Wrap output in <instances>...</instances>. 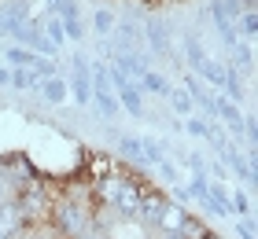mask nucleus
<instances>
[{"mask_svg": "<svg viewBox=\"0 0 258 239\" xmlns=\"http://www.w3.org/2000/svg\"><path fill=\"white\" fill-rule=\"evenodd\" d=\"M114 33V48L118 52H137V48H144V33H140L137 22H122L118 30H111Z\"/></svg>", "mask_w": 258, "mask_h": 239, "instance_id": "1", "label": "nucleus"}, {"mask_svg": "<svg viewBox=\"0 0 258 239\" xmlns=\"http://www.w3.org/2000/svg\"><path fill=\"white\" fill-rule=\"evenodd\" d=\"M111 66H118L122 74L133 77V81H140V77H144V70H148V63H144V55H140V52H118Z\"/></svg>", "mask_w": 258, "mask_h": 239, "instance_id": "2", "label": "nucleus"}, {"mask_svg": "<svg viewBox=\"0 0 258 239\" xmlns=\"http://www.w3.org/2000/svg\"><path fill=\"white\" fill-rule=\"evenodd\" d=\"M140 33H144V44L151 48V52H159V55L170 52V37H166V26H162V22H148Z\"/></svg>", "mask_w": 258, "mask_h": 239, "instance_id": "3", "label": "nucleus"}, {"mask_svg": "<svg viewBox=\"0 0 258 239\" xmlns=\"http://www.w3.org/2000/svg\"><path fill=\"white\" fill-rule=\"evenodd\" d=\"M37 92H41L48 103H63V100H67V81L52 74V77H44L41 85H37Z\"/></svg>", "mask_w": 258, "mask_h": 239, "instance_id": "4", "label": "nucleus"}, {"mask_svg": "<svg viewBox=\"0 0 258 239\" xmlns=\"http://www.w3.org/2000/svg\"><path fill=\"white\" fill-rule=\"evenodd\" d=\"M159 224H162V228H170V232H181L184 224H188V217H184V210H181V206H166V202H162V210H159Z\"/></svg>", "mask_w": 258, "mask_h": 239, "instance_id": "5", "label": "nucleus"}, {"mask_svg": "<svg viewBox=\"0 0 258 239\" xmlns=\"http://www.w3.org/2000/svg\"><path fill=\"white\" fill-rule=\"evenodd\" d=\"M81 224H85V213H81V206H59V228L63 232H81Z\"/></svg>", "mask_w": 258, "mask_h": 239, "instance_id": "6", "label": "nucleus"}, {"mask_svg": "<svg viewBox=\"0 0 258 239\" xmlns=\"http://www.w3.org/2000/svg\"><path fill=\"white\" fill-rule=\"evenodd\" d=\"M41 74H37V70H30V66H15V74H11V85H15V89H22V92H37V85H41Z\"/></svg>", "mask_w": 258, "mask_h": 239, "instance_id": "7", "label": "nucleus"}, {"mask_svg": "<svg viewBox=\"0 0 258 239\" xmlns=\"http://www.w3.org/2000/svg\"><path fill=\"white\" fill-rule=\"evenodd\" d=\"M199 74H203V81H210L214 89H225V77H229V70H225V66H218L214 59H203Z\"/></svg>", "mask_w": 258, "mask_h": 239, "instance_id": "8", "label": "nucleus"}, {"mask_svg": "<svg viewBox=\"0 0 258 239\" xmlns=\"http://www.w3.org/2000/svg\"><path fill=\"white\" fill-rule=\"evenodd\" d=\"M140 89H148L151 96H166V92H170V81L148 66V70H144V77H140Z\"/></svg>", "mask_w": 258, "mask_h": 239, "instance_id": "9", "label": "nucleus"}, {"mask_svg": "<svg viewBox=\"0 0 258 239\" xmlns=\"http://www.w3.org/2000/svg\"><path fill=\"white\" fill-rule=\"evenodd\" d=\"M44 37H48V41L55 44V52H59V44L67 41V33H63V19H59V15H48V19H44Z\"/></svg>", "mask_w": 258, "mask_h": 239, "instance_id": "10", "label": "nucleus"}, {"mask_svg": "<svg viewBox=\"0 0 258 239\" xmlns=\"http://www.w3.org/2000/svg\"><path fill=\"white\" fill-rule=\"evenodd\" d=\"M166 100L173 103V111H177V114H188V111H192V96L184 92V89H170Z\"/></svg>", "mask_w": 258, "mask_h": 239, "instance_id": "11", "label": "nucleus"}, {"mask_svg": "<svg viewBox=\"0 0 258 239\" xmlns=\"http://www.w3.org/2000/svg\"><path fill=\"white\" fill-rule=\"evenodd\" d=\"M92 100L100 103V111L107 114V118H114V111H118V103H114V96H111V89H92Z\"/></svg>", "mask_w": 258, "mask_h": 239, "instance_id": "12", "label": "nucleus"}, {"mask_svg": "<svg viewBox=\"0 0 258 239\" xmlns=\"http://www.w3.org/2000/svg\"><path fill=\"white\" fill-rule=\"evenodd\" d=\"M184 55H188V63L199 70L203 66V59H207V52H203V44H199L196 37H184Z\"/></svg>", "mask_w": 258, "mask_h": 239, "instance_id": "13", "label": "nucleus"}, {"mask_svg": "<svg viewBox=\"0 0 258 239\" xmlns=\"http://www.w3.org/2000/svg\"><path fill=\"white\" fill-rule=\"evenodd\" d=\"M229 206H232V213H240V217H251V199L243 195V191H236V195L229 199Z\"/></svg>", "mask_w": 258, "mask_h": 239, "instance_id": "14", "label": "nucleus"}, {"mask_svg": "<svg viewBox=\"0 0 258 239\" xmlns=\"http://www.w3.org/2000/svg\"><path fill=\"white\" fill-rule=\"evenodd\" d=\"M63 33H67L70 41H81V37H85V30H81V19H78V15L63 19Z\"/></svg>", "mask_w": 258, "mask_h": 239, "instance_id": "15", "label": "nucleus"}, {"mask_svg": "<svg viewBox=\"0 0 258 239\" xmlns=\"http://www.w3.org/2000/svg\"><path fill=\"white\" fill-rule=\"evenodd\" d=\"M111 30H114V15H111V11H96V33L107 37Z\"/></svg>", "mask_w": 258, "mask_h": 239, "instance_id": "16", "label": "nucleus"}, {"mask_svg": "<svg viewBox=\"0 0 258 239\" xmlns=\"http://www.w3.org/2000/svg\"><path fill=\"white\" fill-rule=\"evenodd\" d=\"M240 30H243V37H254V30H258V19H254V11H251V8L243 11V19H240Z\"/></svg>", "mask_w": 258, "mask_h": 239, "instance_id": "17", "label": "nucleus"}, {"mask_svg": "<svg viewBox=\"0 0 258 239\" xmlns=\"http://www.w3.org/2000/svg\"><path fill=\"white\" fill-rule=\"evenodd\" d=\"M236 235H240V239H254V228H251V221H240V224H236Z\"/></svg>", "mask_w": 258, "mask_h": 239, "instance_id": "18", "label": "nucleus"}, {"mask_svg": "<svg viewBox=\"0 0 258 239\" xmlns=\"http://www.w3.org/2000/svg\"><path fill=\"white\" fill-rule=\"evenodd\" d=\"M8 81H11V74H8V70H0V85H8Z\"/></svg>", "mask_w": 258, "mask_h": 239, "instance_id": "19", "label": "nucleus"}, {"mask_svg": "<svg viewBox=\"0 0 258 239\" xmlns=\"http://www.w3.org/2000/svg\"><path fill=\"white\" fill-rule=\"evenodd\" d=\"M0 202H4V181H0Z\"/></svg>", "mask_w": 258, "mask_h": 239, "instance_id": "20", "label": "nucleus"}, {"mask_svg": "<svg viewBox=\"0 0 258 239\" xmlns=\"http://www.w3.org/2000/svg\"><path fill=\"white\" fill-rule=\"evenodd\" d=\"M0 239H11V235H8V232H4V228H0Z\"/></svg>", "mask_w": 258, "mask_h": 239, "instance_id": "21", "label": "nucleus"}]
</instances>
